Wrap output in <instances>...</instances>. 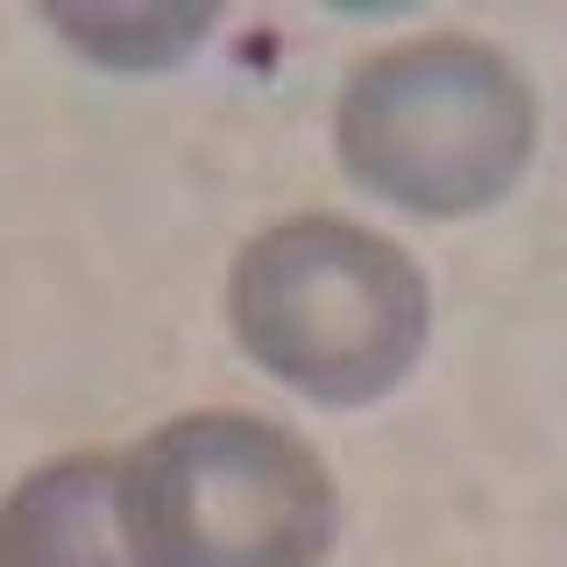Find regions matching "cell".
<instances>
[{"instance_id": "cell-2", "label": "cell", "mask_w": 567, "mask_h": 567, "mask_svg": "<svg viewBox=\"0 0 567 567\" xmlns=\"http://www.w3.org/2000/svg\"><path fill=\"white\" fill-rule=\"evenodd\" d=\"M539 100L532 79L483 35H419L369 50L333 100V156L369 199L461 220L532 164Z\"/></svg>"}, {"instance_id": "cell-3", "label": "cell", "mask_w": 567, "mask_h": 567, "mask_svg": "<svg viewBox=\"0 0 567 567\" xmlns=\"http://www.w3.org/2000/svg\"><path fill=\"white\" fill-rule=\"evenodd\" d=\"M142 567H327L341 532L333 475L291 425L185 412L121 454Z\"/></svg>"}, {"instance_id": "cell-1", "label": "cell", "mask_w": 567, "mask_h": 567, "mask_svg": "<svg viewBox=\"0 0 567 567\" xmlns=\"http://www.w3.org/2000/svg\"><path fill=\"white\" fill-rule=\"evenodd\" d=\"M227 327L284 390L362 412L419 369L433 291L412 248L341 213H291L241 241L227 270Z\"/></svg>"}, {"instance_id": "cell-4", "label": "cell", "mask_w": 567, "mask_h": 567, "mask_svg": "<svg viewBox=\"0 0 567 567\" xmlns=\"http://www.w3.org/2000/svg\"><path fill=\"white\" fill-rule=\"evenodd\" d=\"M0 567H142L121 504V454L85 447L22 475L0 504Z\"/></svg>"}, {"instance_id": "cell-5", "label": "cell", "mask_w": 567, "mask_h": 567, "mask_svg": "<svg viewBox=\"0 0 567 567\" xmlns=\"http://www.w3.org/2000/svg\"><path fill=\"white\" fill-rule=\"evenodd\" d=\"M43 22L71 35L93 64L156 71L177 64L213 29V8H43Z\"/></svg>"}]
</instances>
